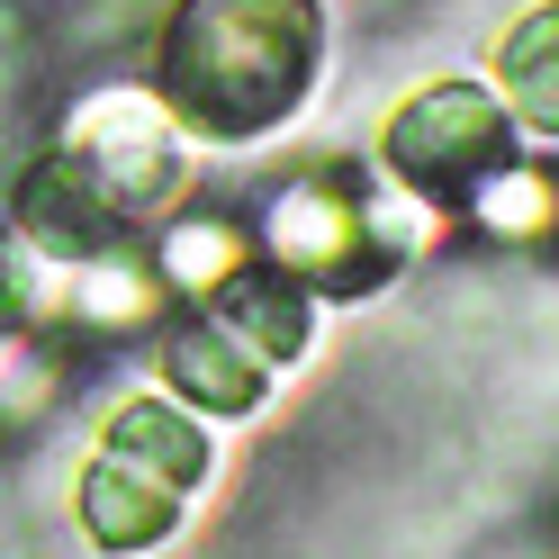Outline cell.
Returning a JSON list of instances; mask_svg holds the SVG:
<instances>
[{
  "label": "cell",
  "mask_w": 559,
  "mask_h": 559,
  "mask_svg": "<svg viewBox=\"0 0 559 559\" xmlns=\"http://www.w3.org/2000/svg\"><path fill=\"white\" fill-rule=\"evenodd\" d=\"M154 389L181 397L190 415H207V425H243V415H262L280 379L243 353V343L207 317V307H190V317H171L154 334Z\"/></svg>",
  "instance_id": "ba28073f"
},
{
  "label": "cell",
  "mask_w": 559,
  "mask_h": 559,
  "mask_svg": "<svg viewBox=\"0 0 559 559\" xmlns=\"http://www.w3.org/2000/svg\"><path fill=\"white\" fill-rule=\"evenodd\" d=\"M207 469H217V433L207 415H190L163 389H127L99 406V425L73 461V533L91 559H154L181 542V523L199 506Z\"/></svg>",
  "instance_id": "7a4b0ae2"
},
{
  "label": "cell",
  "mask_w": 559,
  "mask_h": 559,
  "mask_svg": "<svg viewBox=\"0 0 559 559\" xmlns=\"http://www.w3.org/2000/svg\"><path fill=\"white\" fill-rule=\"evenodd\" d=\"M181 307L163 298V280L145 262V243H109L91 262H63V298H55V343L73 353H118V343H154Z\"/></svg>",
  "instance_id": "52a82bcc"
},
{
  "label": "cell",
  "mask_w": 559,
  "mask_h": 559,
  "mask_svg": "<svg viewBox=\"0 0 559 559\" xmlns=\"http://www.w3.org/2000/svg\"><path fill=\"white\" fill-rule=\"evenodd\" d=\"M145 243V262H154V280H163V298L181 307H207L226 289V280L253 262V226H243V207H207V199H181V207H163V217L135 235Z\"/></svg>",
  "instance_id": "30bf717a"
},
{
  "label": "cell",
  "mask_w": 559,
  "mask_h": 559,
  "mask_svg": "<svg viewBox=\"0 0 559 559\" xmlns=\"http://www.w3.org/2000/svg\"><path fill=\"white\" fill-rule=\"evenodd\" d=\"M451 235L487 243V253H533V243H550L559 235V163L533 154V145L487 163L461 190V207H451Z\"/></svg>",
  "instance_id": "8fae6325"
},
{
  "label": "cell",
  "mask_w": 559,
  "mask_h": 559,
  "mask_svg": "<svg viewBox=\"0 0 559 559\" xmlns=\"http://www.w3.org/2000/svg\"><path fill=\"white\" fill-rule=\"evenodd\" d=\"M334 55V0H171L145 82L207 154H253L307 118Z\"/></svg>",
  "instance_id": "6da1fadb"
},
{
  "label": "cell",
  "mask_w": 559,
  "mask_h": 559,
  "mask_svg": "<svg viewBox=\"0 0 559 559\" xmlns=\"http://www.w3.org/2000/svg\"><path fill=\"white\" fill-rule=\"evenodd\" d=\"M73 370H82V353H73V343H55V334L0 343V451L37 442L55 425V406L73 397Z\"/></svg>",
  "instance_id": "4fadbf2b"
},
{
  "label": "cell",
  "mask_w": 559,
  "mask_h": 559,
  "mask_svg": "<svg viewBox=\"0 0 559 559\" xmlns=\"http://www.w3.org/2000/svg\"><path fill=\"white\" fill-rule=\"evenodd\" d=\"M253 226V262L307 280L325 307H353L389 289V253L370 235V163L361 154H325V163H298L243 207Z\"/></svg>",
  "instance_id": "3957f363"
},
{
  "label": "cell",
  "mask_w": 559,
  "mask_h": 559,
  "mask_svg": "<svg viewBox=\"0 0 559 559\" xmlns=\"http://www.w3.org/2000/svg\"><path fill=\"white\" fill-rule=\"evenodd\" d=\"M487 82H497L514 135L533 154H559V0H523L487 46Z\"/></svg>",
  "instance_id": "7c38bea8"
},
{
  "label": "cell",
  "mask_w": 559,
  "mask_h": 559,
  "mask_svg": "<svg viewBox=\"0 0 559 559\" xmlns=\"http://www.w3.org/2000/svg\"><path fill=\"white\" fill-rule=\"evenodd\" d=\"M207 317H217L243 353H253L271 379H289L317 361V334H325V298L307 289V280L289 271H271V262H243L217 298H207Z\"/></svg>",
  "instance_id": "9c48e42d"
},
{
  "label": "cell",
  "mask_w": 559,
  "mask_h": 559,
  "mask_svg": "<svg viewBox=\"0 0 559 559\" xmlns=\"http://www.w3.org/2000/svg\"><path fill=\"white\" fill-rule=\"evenodd\" d=\"M55 298H63V262L27 253V243L10 235V217H0V343L55 334Z\"/></svg>",
  "instance_id": "5bb4252c"
},
{
  "label": "cell",
  "mask_w": 559,
  "mask_h": 559,
  "mask_svg": "<svg viewBox=\"0 0 559 559\" xmlns=\"http://www.w3.org/2000/svg\"><path fill=\"white\" fill-rule=\"evenodd\" d=\"M0 217H10V235L27 243V253H46V262H91V253H109V243H127V207L118 190L99 181V171L73 154V145H27L10 163V181H0Z\"/></svg>",
  "instance_id": "8992f818"
},
{
  "label": "cell",
  "mask_w": 559,
  "mask_h": 559,
  "mask_svg": "<svg viewBox=\"0 0 559 559\" xmlns=\"http://www.w3.org/2000/svg\"><path fill=\"white\" fill-rule=\"evenodd\" d=\"M514 145H523V135H514V118H506L497 82H487V73H433V82H415L397 109L379 118L370 163L451 217L461 190L478 181L487 163H506Z\"/></svg>",
  "instance_id": "5b68a950"
},
{
  "label": "cell",
  "mask_w": 559,
  "mask_h": 559,
  "mask_svg": "<svg viewBox=\"0 0 559 559\" xmlns=\"http://www.w3.org/2000/svg\"><path fill=\"white\" fill-rule=\"evenodd\" d=\"M46 135H55V145H73L99 181L118 190V207H127L135 235H145L163 207L199 199V145L181 135V118L163 109V91L145 73H109V82L73 91Z\"/></svg>",
  "instance_id": "277c9868"
},
{
  "label": "cell",
  "mask_w": 559,
  "mask_h": 559,
  "mask_svg": "<svg viewBox=\"0 0 559 559\" xmlns=\"http://www.w3.org/2000/svg\"><path fill=\"white\" fill-rule=\"evenodd\" d=\"M550 243H559V235H550Z\"/></svg>",
  "instance_id": "9a60e30c"
}]
</instances>
